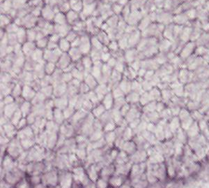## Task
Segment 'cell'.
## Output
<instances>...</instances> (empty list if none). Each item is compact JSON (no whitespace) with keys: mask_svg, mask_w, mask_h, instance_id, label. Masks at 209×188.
Instances as JSON below:
<instances>
[{"mask_svg":"<svg viewBox=\"0 0 209 188\" xmlns=\"http://www.w3.org/2000/svg\"><path fill=\"white\" fill-rule=\"evenodd\" d=\"M81 42L80 45H79V48L81 51V52L82 54H87L88 53H89L91 51V40H89V39L87 36V35L82 36L80 37Z\"/></svg>","mask_w":209,"mask_h":188,"instance_id":"3957f363","label":"cell"},{"mask_svg":"<svg viewBox=\"0 0 209 188\" xmlns=\"http://www.w3.org/2000/svg\"><path fill=\"white\" fill-rule=\"evenodd\" d=\"M110 57H111V55H110V53H109V52L107 53H103L102 52V55H101V61L102 62H105L107 63L108 61H109V59H110Z\"/></svg>","mask_w":209,"mask_h":188,"instance_id":"44dd1931","label":"cell"},{"mask_svg":"<svg viewBox=\"0 0 209 188\" xmlns=\"http://www.w3.org/2000/svg\"><path fill=\"white\" fill-rule=\"evenodd\" d=\"M54 21L57 25H65L67 22L66 16L62 12H59L58 13H56L54 16Z\"/></svg>","mask_w":209,"mask_h":188,"instance_id":"30bf717a","label":"cell"},{"mask_svg":"<svg viewBox=\"0 0 209 188\" xmlns=\"http://www.w3.org/2000/svg\"><path fill=\"white\" fill-rule=\"evenodd\" d=\"M116 63H117V60H116V59L114 58L113 57H110V59H109V61H108L106 64H107L110 67L112 68V67H115Z\"/></svg>","mask_w":209,"mask_h":188,"instance_id":"7402d4cb","label":"cell"},{"mask_svg":"<svg viewBox=\"0 0 209 188\" xmlns=\"http://www.w3.org/2000/svg\"><path fill=\"white\" fill-rule=\"evenodd\" d=\"M58 47L62 53H68V51L72 48L71 43L65 38H61L58 43Z\"/></svg>","mask_w":209,"mask_h":188,"instance_id":"8992f818","label":"cell"},{"mask_svg":"<svg viewBox=\"0 0 209 188\" xmlns=\"http://www.w3.org/2000/svg\"><path fill=\"white\" fill-rule=\"evenodd\" d=\"M82 64L85 67V70L87 69H91V68L93 67V59H91V57L89 56H85L82 59Z\"/></svg>","mask_w":209,"mask_h":188,"instance_id":"7c38bea8","label":"cell"},{"mask_svg":"<svg viewBox=\"0 0 209 188\" xmlns=\"http://www.w3.org/2000/svg\"><path fill=\"white\" fill-rule=\"evenodd\" d=\"M45 72L48 74V75H51V74H54V71H56L57 67L55 65V63L50 62H48L46 63V65L44 67Z\"/></svg>","mask_w":209,"mask_h":188,"instance_id":"8fae6325","label":"cell"},{"mask_svg":"<svg viewBox=\"0 0 209 188\" xmlns=\"http://www.w3.org/2000/svg\"><path fill=\"white\" fill-rule=\"evenodd\" d=\"M108 26H109L110 28H114V26H117V25L118 24V20L117 16H112L111 17H110L108 18L107 22H106Z\"/></svg>","mask_w":209,"mask_h":188,"instance_id":"4fadbf2b","label":"cell"},{"mask_svg":"<svg viewBox=\"0 0 209 188\" xmlns=\"http://www.w3.org/2000/svg\"><path fill=\"white\" fill-rule=\"evenodd\" d=\"M55 33L58 34L60 37L63 38V36H65L68 34V33L70 32L68 26L66 24L65 25H57V27H54Z\"/></svg>","mask_w":209,"mask_h":188,"instance_id":"52a82bcc","label":"cell"},{"mask_svg":"<svg viewBox=\"0 0 209 188\" xmlns=\"http://www.w3.org/2000/svg\"><path fill=\"white\" fill-rule=\"evenodd\" d=\"M18 37V43H24L27 40V36H26V31L23 27H20L19 30L16 33Z\"/></svg>","mask_w":209,"mask_h":188,"instance_id":"9c48e42d","label":"cell"},{"mask_svg":"<svg viewBox=\"0 0 209 188\" xmlns=\"http://www.w3.org/2000/svg\"><path fill=\"white\" fill-rule=\"evenodd\" d=\"M48 41L49 40L46 38H43V39H40V40L36 41V47H37V48H39V49H43L45 48H47Z\"/></svg>","mask_w":209,"mask_h":188,"instance_id":"9a60e30c","label":"cell"},{"mask_svg":"<svg viewBox=\"0 0 209 188\" xmlns=\"http://www.w3.org/2000/svg\"><path fill=\"white\" fill-rule=\"evenodd\" d=\"M118 48H119V46H118V43H116V41H112L109 43V45H108V49H110L111 51L116 52Z\"/></svg>","mask_w":209,"mask_h":188,"instance_id":"ac0fdd59","label":"cell"},{"mask_svg":"<svg viewBox=\"0 0 209 188\" xmlns=\"http://www.w3.org/2000/svg\"><path fill=\"white\" fill-rule=\"evenodd\" d=\"M68 53L71 59L73 62L79 61V59L82 58V53L81 51L79 50V48H76V47H72Z\"/></svg>","mask_w":209,"mask_h":188,"instance_id":"5b68a950","label":"cell"},{"mask_svg":"<svg viewBox=\"0 0 209 188\" xmlns=\"http://www.w3.org/2000/svg\"><path fill=\"white\" fill-rule=\"evenodd\" d=\"M13 8H21L24 6V3L26 2V0H12Z\"/></svg>","mask_w":209,"mask_h":188,"instance_id":"e0dca14e","label":"cell"},{"mask_svg":"<svg viewBox=\"0 0 209 188\" xmlns=\"http://www.w3.org/2000/svg\"><path fill=\"white\" fill-rule=\"evenodd\" d=\"M65 16H66L67 22H68L69 24H75L78 18V14L76 11H73L72 9L68 11Z\"/></svg>","mask_w":209,"mask_h":188,"instance_id":"ba28073f","label":"cell"},{"mask_svg":"<svg viewBox=\"0 0 209 188\" xmlns=\"http://www.w3.org/2000/svg\"><path fill=\"white\" fill-rule=\"evenodd\" d=\"M55 14L54 10L52 9V7L49 4H46L41 9V16L44 20L47 21H52L54 20Z\"/></svg>","mask_w":209,"mask_h":188,"instance_id":"7a4b0ae2","label":"cell"},{"mask_svg":"<svg viewBox=\"0 0 209 188\" xmlns=\"http://www.w3.org/2000/svg\"><path fill=\"white\" fill-rule=\"evenodd\" d=\"M36 48V44L33 43V41H26L22 45V52L26 57H30Z\"/></svg>","mask_w":209,"mask_h":188,"instance_id":"277c9868","label":"cell"},{"mask_svg":"<svg viewBox=\"0 0 209 188\" xmlns=\"http://www.w3.org/2000/svg\"><path fill=\"white\" fill-rule=\"evenodd\" d=\"M77 32L74 30H71V31H70L68 33V34L66 35V36H65V38L68 41H70V42L72 43L73 41L77 38Z\"/></svg>","mask_w":209,"mask_h":188,"instance_id":"2e32d148","label":"cell"},{"mask_svg":"<svg viewBox=\"0 0 209 188\" xmlns=\"http://www.w3.org/2000/svg\"><path fill=\"white\" fill-rule=\"evenodd\" d=\"M10 24V20L9 18V16H6V15H2L1 14V26H8Z\"/></svg>","mask_w":209,"mask_h":188,"instance_id":"ffe728a7","label":"cell"},{"mask_svg":"<svg viewBox=\"0 0 209 188\" xmlns=\"http://www.w3.org/2000/svg\"><path fill=\"white\" fill-rule=\"evenodd\" d=\"M112 10H113V12L116 15H118L122 11L123 7L120 4H113V6H112Z\"/></svg>","mask_w":209,"mask_h":188,"instance_id":"d6986e66","label":"cell"},{"mask_svg":"<svg viewBox=\"0 0 209 188\" xmlns=\"http://www.w3.org/2000/svg\"><path fill=\"white\" fill-rule=\"evenodd\" d=\"M71 61H72V59H71L68 53H63V54L61 55L58 62H57V65L58 66L57 67L59 68V69L64 70L71 65Z\"/></svg>","mask_w":209,"mask_h":188,"instance_id":"6da1fadb","label":"cell"},{"mask_svg":"<svg viewBox=\"0 0 209 188\" xmlns=\"http://www.w3.org/2000/svg\"><path fill=\"white\" fill-rule=\"evenodd\" d=\"M36 34L37 32L34 29H29L26 31V36H27V41H33L36 40Z\"/></svg>","mask_w":209,"mask_h":188,"instance_id":"5bb4252c","label":"cell"}]
</instances>
